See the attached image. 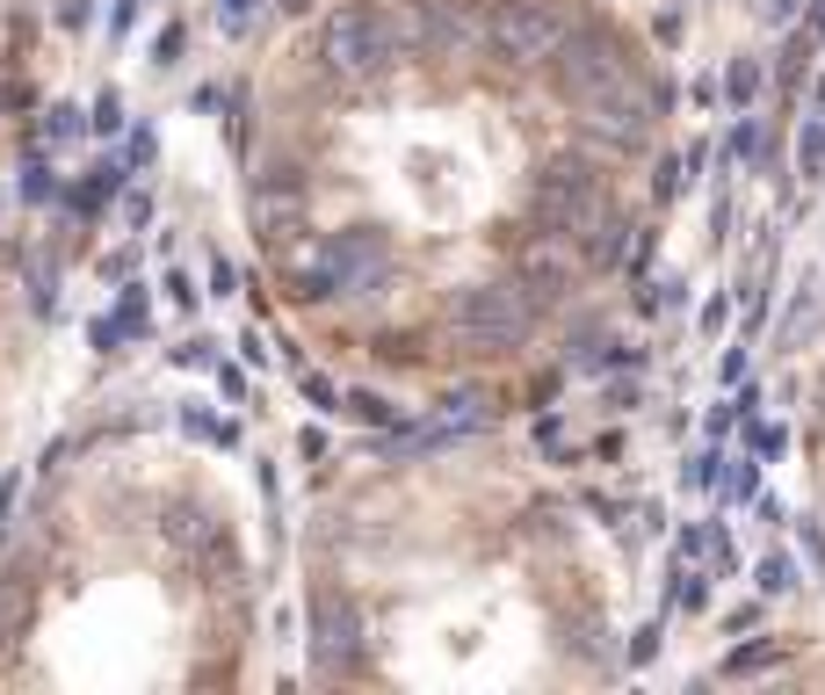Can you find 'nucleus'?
Segmentation results:
<instances>
[{
	"mask_svg": "<svg viewBox=\"0 0 825 695\" xmlns=\"http://www.w3.org/2000/svg\"><path fill=\"white\" fill-rule=\"evenodd\" d=\"M449 333L471 355H515L536 333V297L521 283H471V290L449 297Z\"/></svg>",
	"mask_w": 825,
	"mask_h": 695,
	"instance_id": "f257e3e1",
	"label": "nucleus"
},
{
	"mask_svg": "<svg viewBox=\"0 0 825 695\" xmlns=\"http://www.w3.org/2000/svg\"><path fill=\"white\" fill-rule=\"evenodd\" d=\"M398 52H406V22L384 15V8H341L319 30V66L333 80H377Z\"/></svg>",
	"mask_w": 825,
	"mask_h": 695,
	"instance_id": "f03ea898",
	"label": "nucleus"
},
{
	"mask_svg": "<svg viewBox=\"0 0 825 695\" xmlns=\"http://www.w3.org/2000/svg\"><path fill=\"white\" fill-rule=\"evenodd\" d=\"M384 268H392V246H384L377 225H355V232H333L327 246H311V254H297V283H305V297H370L384 283Z\"/></svg>",
	"mask_w": 825,
	"mask_h": 695,
	"instance_id": "7ed1b4c3",
	"label": "nucleus"
},
{
	"mask_svg": "<svg viewBox=\"0 0 825 695\" xmlns=\"http://www.w3.org/2000/svg\"><path fill=\"white\" fill-rule=\"evenodd\" d=\"M485 36H493V52L507 58V66H550L580 30H572L565 0H493Z\"/></svg>",
	"mask_w": 825,
	"mask_h": 695,
	"instance_id": "20e7f679",
	"label": "nucleus"
},
{
	"mask_svg": "<svg viewBox=\"0 0 825 695\" xmlns=\"http://www.w3.org/2000/svg\"><path fill=\"white\" fill-rule=\"evenodd\" d=\"M536 218H543L550 232H572V240H594V232L608 225V189L602 174L586 167V159H550L543 174H536Z\"/></svg>",
	"mask_w": 825,
	"mask_h": 695,
	"instance_id": "39448f33",
	"label": "nucleus"
},
{
	"mask_svg": "<svg viewBox=\"0 0 825 695\" xmlns=\"http://www.w3.org/2000/svg\"><path fill=\"white\" fill-rule=\"evenodd\" d=\"M550 73H558V95H565L572 109L616 102V95H630V87H637V73H630V58H623L616 36H572L565 52L550 58Z\"/></svg>",
	"mask_w": 825,
	"mask_h": 695,
	"instance_id": "423d86ee",
	"label": "nucleus"
},
{
	"mask_svg": "<svg viewBox=\"0 0 825 695\" xmlns=\"http://www.w3.org/2000/svg\"><path fill=\"white\" fill-rule=\"evenodd\" d=\"M406 44H428L442 58H464L471 44H493L485 15H471L464 0H420V15H406Z\"/></svg>",
	"mask_w": 825,
	"mask_h": 695,
	"instance_id": "0eeeda50",
	"label": "nucleus"
},
{
	"mask_svg": "<svg viewBox=\"0 0 825 695\" xmlns=\"http://www.w3.org/2000/svg\"><path fill=\"white\" fill-rule=\"evenodd\" d=\"M515 276H521V290L529 297H558V290H572V276H580V246H572V232H536L529 246L515 254Z\"/></svg>",
	"mask_w": 825,
	"mask_h": 695,
	"instance_id": "6e6552de",
	"label": "nucleus"
},
{
	"mask_svg": "<svg viewBox=\"0 0 825 695\" xmlns=\"http://www.w3.org/2000/svg\"><path fill=\"white\" fill-rule=\"evenodd\" d=\"M479 428H493V399H485L479 384H464V391H449V399L435 406L428 428L398 434V450H442V442H457V434H479Z\"/></svg>",
	"mask_w": 825,
	"mask_h": 695,
	"instance_id": "1a4fd4ad",
	"label": "nucleus"
},
{
	"mask_svg": "<svg viewBox=\"0 0 825 695\" xmlns=\"http://www.w3.org/2000/svg\"><path fill=\"white\" fill-rule=\"evenodd\" d=\"M348 660H355V608L319 594V608H311V666H319V674H341Z\"/></svg>",
	"mask_w": 825,
	"mask_h": 695,
	"instance_id": "9d476101",
	"label": "nucleus"
},
{
	"mask_svg": "<svg viewBox=\"0 0 825 695\" xmlns=\"http://www.w3.org/2000/svg\"><path fill=\"white\" fill-rule=\"evenodd\" d=\"M580 123L594 131V139H608V145H645V131H652V95L630 87V95H616V102L580 109Z\"/></svg>",
	"mask_w": 825,
	"mask_h": 695,
	"instance_id": "9b49d317",
	"label": "nucleus"
},
{
	"mask_svg": "<svg viewBox=\"0 0 825 695\" xmlns=\"http://www.w3.org/2000/svg\"><path fill=\"white\" fill-rule=\"evenodd\" d=\"M30 608H36L30 573H8V580H0V660L22 644V630H30Z\"/></svg>",
	"mask_w": 825,
	"mask_h": 695,
	"instance_id": "f8f14e48",
	"label": "nucleus"
},
{
	"mask_svg": "<svg viewBox=\"0 0 825 695\" xmlns=\"http://www.w3.org/2000/svg\"><path fill=\"white\" fill-rule=\"evenodd\" d=\"M297 225H305V210H297V196H290V189H283V196L261 189V196H254V232H261L268 246H290V240H297Z\"/></svg>",
	"mask_w": 825,
	"mask_h": 695,
	"instance_id": "ddd939ff",
	"label": "nucleus"
},
{
	"mask_svg": "<svg viewBox=\"0 0 825 695\" xmlns=\"http://www.w3.org/2000/svg\"><path fill=\"white\" fill-rule=\"evenodd\" d=\"M210 537H218V529H210V515H204V507H174V515H167V543H174L182 558L210 551Z\"/></svg>",
	"mask_w": 825,
	"mask_h": 695,
	"instance_id": "4468645a",
	"label": "nucleus"
},
{
	"mask_svg": "<svg viewBox=\"0 0 825 695\" xmlns=\"http://www.w3.org/2000/svg\"><path fill=\"white\" fill-rule=\"evenodd\" d=\"M774 660H782V652H774V644H739V652H732V660H724V674H732V681H746V674H768Z\"/></svg>",
	"mask_w": 825,
	"mask_h": 695,
	"instance_id": "2eb2a0df",
	"label": "nucleus"
},
{
	"mask_svg": "<svg viewBox=\"0 0 825 695\" xmlns=\"http://www.w3.org/2000/svg\"><path fill=\"white\" fill-rule=\"evenodd\" d=\"M760 594H790L796 587V565H790V558H782V551H774V558H760Z\"/></svg>",
	"mask_w": 825,
	"mask_h": 695,
	"instance_id": "dca6fc26",
	"label": "nucleus"
},
{
	"mask_svg": "<svg viewBox=\"0 0 825 695\" xmlns=\"http://www.w3.org/2000/svg\"><path fill=\"white\" fill-rule=\"evenodd\" d=\"M95 131H123V95H117V87L95 102Z\"/></svg>",
	"mask_w": 825,
	"mask_h": 695,
	"instance_id": "f3484780",
	"label": "nucleus"
},
{
	"mask_svg": "<svg viewBox=\"0 0 825 695\" xmlns=\"http://www.w3.org/2000/svg\"><path fill=\"white\" fill-rule=\"evenodd\" d=\"M804 174H825V123L804 131Z\"/></svg>",
	"mask_w": 825,
	"mask_h": 695,
	"instance_id": "a211bd4d",
	"label": "nucleus"
},
{
	"mask_svg": "<svg viewBox=\"0 0 825 695\" xmlns=\"http://www.w3.org/2000/svg\"><path fill=\"white\" fill-rule=\"evenodd\" d=\"M73 131H80V109H52V117H44V139H73Z\"/></svg>",
	"mask_w": 825,
	"mask_h": 695,
	"instance_id": "6ab92c4d",
	"label": "nucleus"
},
{
	"mask_svg": "<svg viewBox=\"0 0 825 695\" xmlns=\"http://www.w3.org/2000/svg\"><path fill=\"white\" fill-rule=\"evenodd\" d=\"M348 413H362V420H392V406H384L377 391H348Z\"/></svg>",
	"mask_w": 825,
	"mask_h": 695,
	"instance_id": "aec40b11",
	"label": "nucleus"
},
{
	"mask_svg": "<svg viewBox=\"0 0 825 695\" xmlns=\"http://www.w3.org/2000/svg\"><path fill=\"white\" fill-rule=\"evenodd\" d=\"M754 87H760V66H746V58H739V66H732V95H739V102H746Z\"/></svg>",
	"mask_w": 825,
	"mask_h": 695,
	"instance_id": "412c9836",
	"label": "nucleus"
},
{
	"mask_svg": "<svg viewBox=\"0 0 825 695\" xmlns=\"http://www.w3.org/2000/svg\"><path fill=\"white\" fill-rule=\"evenodd\" d=\"M218 8H224V15H232V22H240L246 8H254V0H218Z\"/></svg>",
	"mask_w": 825,
	"mask_h": 695,
	"instance_id": "4be33fe9",
	"label": "nucleus"
}]
</instances>
